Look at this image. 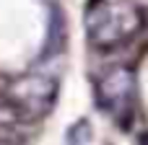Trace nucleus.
<instances>
[{"instance_id":"f257e3e1","label":"nucleus","mask_w":148,"mask_h":145,"mask_svg":"<svg viewBox=\"0 0 148 145\" xmlns=\"http://www.w3.org/2000/svg\"><path fill=\"white\" fill-rule=\"evenodd\" d=\"M86 36L99 49L127 44L143 29V13L133 0H88L83 10Z\"/></svg>"},{"instance_id":"f03ea898","label":"nucleus","mask_w":148,"mask_h":145,"mask_svg":"<svg viewBox=\"0 0 148 145\" xmlns=\"http://www.w3.org/2000/svg\"><path fill=\"white\" fill-rule=\"evenodd\" d=\"M3 99L23 117V119H39L44 117L55 101H57V78L42 70L23 73L16 80L8 83Z\"/></svg>"},{"instance_id":"7ed1b4c3","label":"nucleus","mask_w":148,"mask_h":145,"mask_svg":"<svg viewBox=\"0 0 148 145\" xmlns=\"http://www.w3.org/2000/svg\"><path fill=\"white\" fill-rule=\"evenodd\" d=\"M96 104L122 127L135 114V73L127 65L107 67L96 80Z\"/></svg>"},{"instance_id":"20e7f679","label":"nucleus","mask_w":148,"mask_h":145,"mask_svg":"<svg viewBox=\"0 0 148 145\" xmlns=\"http://www.w3.org/2000/svg\"><path fill=\"white\" fill-rule=\"evenodd\" d=\"M94 143V132H91V125L88 119H78L68 127L65 132V145H91Z\"/></svg>"},{"instance_id":"39448f33","label":"nucleus","mask_w":148,"mask_h":145,"mask_svg":"<svg viewBox=\"0 0 148 145\" xmlns=\"http://www.w3.org/2000/svg\"><path fill=\"white\" fill-rule=\"evenodd\" d=\"M140 145H148V140H140Z\"/></svg>"}]
</instances>
